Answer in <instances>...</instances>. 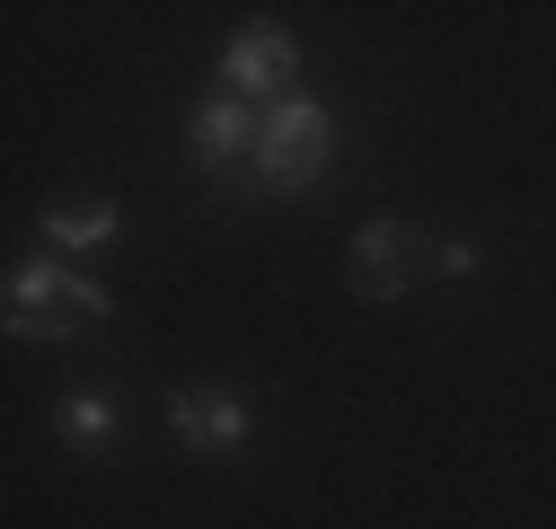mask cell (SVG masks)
I'll list each match as a JSON object with an SVG mask.
<instances>
[{
  "label": "cell",
  "instance_id": "9",
  "mask_svg": "<svg viewBox=\"0 0 556 529\" xmlns=\"http://www.w3.org/2000/svg\"><path fill=\"white\" fill-rule=\"evenodd\" d=\"M433 274H477V247H468V238H442V247H433Z\"/></svg>",
  "mask_w": 556,
  "mask_h": 529
},
{
  "label": "cell",
  "instance_id": "2",
  "mask_svg": "<svg viewBox=\"0 0 556 529\" xmlns=\"http://www.w3.org/2000/svg\"><path fill=\"white\" fill-rule=\"evenodd\" d=\"M256 132H265V106H248V98H203L194 115H186V159H194V177L213 185V194H248V159H256Z\"/></svg>",
  "mask_w": 556,
  "mask_h": 529
},
{
  "label": "cell",
  "instance_id": "4",
  "mask_svg": "<svg viewBox=\"0 0 556 529\" xmlns=\"http://www.w3.org/2000/svg\"><path fill=\"white\" fill-rule=\"evenodd\" d=\"M292 36L283 27H239L230 36V53H222V89L230 98H248V106H283L292 98Z\"/></svg>",
  "mask_w": 556,
  "mask_h": 529
},
{
  "label": "cell",
  "instance_id": "3",
  "mask_svg": "<svg viewBox=\"0 0 556 529\" xmlns=\"http://www.w3.org/2000/svg\"><path fill=\"white\" fill-rule=\"evenodd\" d=\"M415 264H425V230H406V221H363L354 247H344V283H354V300H406Z\"/></svg>",
  "mask_w": 556,
  "mask_h": 529
},
{
  "label": "cell",
  "instance_id": "8",
  "mask_svg": "<svg viewBox=\"0 0 556 529\" xmlns=\"http://www.w3.org/2000/svg\"><path fill=\"white\" fill-rule=\"evenodd\" d=\"M53 441H72L80 459H98V450L115 441V407H106L98 388H80V397H62V407H53Z\"/></svg>",
  "mask_w": 556,
  "mask_h": 529
},
{
  "label": "cell",
  "instance_id": "1",
  "mask_svg": "<svg viewBox=\"0 0 556 529\" xmlns=\"http://www.w3.org/2000/svg\"><path fill=\"white\" fill-rule=\"evenodd\" d=\"M336 159V115L318 98H283L265 106V132H256V159H248V194H309Z\"/></svg>",
  "mask_w": 556,
  "mask_h": 529
},
{
  "label": "cell",
  "instance_id": "6",
  "mask_svg": "<svg viewBox=\"0 0 556 529\" xmlns=\"http://www.w3.org/2000/svg\"><path fill=\"white\" fill-rule=\"evenodd\" d=\"M10 309H53V318H80V326H106V292L89 274H72L62 256H36L10 274Z\"/></svg>",
  "mask_w": 556,
  "mask_h": 529
},
{
  "label": "cell",
  "instance_id": "5",
  "mask_svg": "<svg viewBox=\"0 0 556 529\" xmlns=\"http://www.w3.org/2000/svg\"><path fill=\"white\" fill-rule=\"evenodd\" d=\"M168 433L186 441V450H213V459H230V450H248V397H230V388H177L168 397Z\"/></svg>",
  "mask_w": 556,
  "mask_h": 529
},
{
  "label": "cell",
  "instance_id": "7",
  "mask_svg": "<svg viewBox=\"0 0 556 529\" xmlns=\"http://www.w3.org/2000/svg\"><path fill=\"white\" fill-rule=\"evenodd\" d=\"M106 238H124L115 204H62V212H45V256H72V247H106Z\"/></svg>",
  "mask_w": 556,
  "mask_h": 529
}]
</instances>
